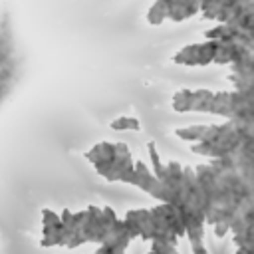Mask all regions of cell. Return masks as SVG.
Here are the masks:
<instances>
[{"mask_svg":"<svg viewBox=\"0 0 254 254\" xmlns=\"http://www.w3.org/2000/svg\"><path fill=\"white\" fill-rule=\"evenodd\" d=\"M111 127L113 129H139V123L133 117H119V121H113Z\"/></svg>","mask_w":254,"mask_h":254,"instance_id":"cell-1","label":"cell"}]
</instances>
